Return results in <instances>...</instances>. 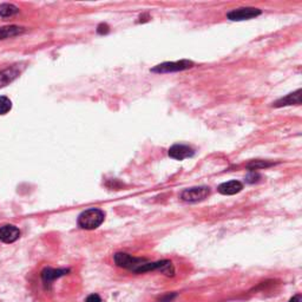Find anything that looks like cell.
Wrapping results in <instances>:
<instances>
[{
    "label": "cell",
    "instance_id": "1",
    "mask_svg": "<svg viewBox=\"0 0 302 302\" xmlns=\"http://www.w3.org/2000/svg\"><path fill=\"white\" fill-rule=\"evenodd\" d=\"M113 260H115V263L118 267L124 268V269L130 270V272L136 273V274L159 270L167 276L175 275V268H173L172 261L169 260L150 262L145 260V259L131 256L127 253H117L113 256Z\"/></svg>",
    "mask_w": 302,
    "mask_h": 302
},
{
    "label": "cell",
    "instance_id": "2",
    "mask_svg": "<svg viewBox=\"0 0 302 302\" xmlns=\"http://www.w3.org/2000/svg\"><path fill=\"white\" fill-rule=\"evenodd\" d=\"M105 214L103 210L97 209V208H91V209L83 212L78 217V226L82 229L85 230H93L98 228L104 222Z\"/></svg>",
    "mask_w": 302,
    "mask_h": 302
},
{
    "label": "cell",
    "instance_id": "3",
    "mask_svg": "<svg viewBox=\"0 0 302 302\" xmlns=\"http://www.w3.org/2000/svg\"><path fill=\"white\" fill-rule=\"evenodd\" d=\"M194 67V62L188 61V59H182L177 62H165L162 64L156 65L155 67L151 69V72L153 73H172L178 72V71L189 70Z\"/></svg>",
    "mask_w": 302,
    "mask_h": 302
},
{
    "label": "cell",
    "instance_id": "4",
    "mask_svg": "<svg viewBox=\"0 0 302 302\" xmlns=\"http://www.w3.org/2000/svg\"><path fill=\"white\" fill-rule=\"evenodd\" d=\"M210 195L209 187H193L183 190L181 194V198L184 202L196 203V202L204 201Z\"/></svg>",
    "mask_w": 302,
    "mask_h": 302
},
{
    "label": "cell",
    "instance_id": "5",
    "mask_svg": "<svg viewBox=\"0 0 302 302\" xmlns=\"http://www.w3.org/2000/svg\"><path fill=\"white\" fill-rule=\"evenodd\" d=\"M262 13L261 10L255 7H241L230 11L227 13V18L232 22H242L249 21V19L256 18Z\"/></svg>",
    "mask_w": 302,
    "mask_h": 302
},
{
    "label": "cell",
    "instance_id": "6",
    "mask_svg": "<svg viewBox=\"0 0 302 302\" xmlns=\"http://www.w3.org/2000/svg\"><path fill=\"white\" fill-rule=\"evenodd\" d=\"M169 156L176 161H183V159L193 157L195 151L192 147L186 144H173L168 151Z\"/></svg>",
    "mask_w": 302,
    "mask_h": 302
},
{
    "label": "cell",
    "instance_id": "7",
    "mask_svg": "<svg viewBox=\"0 0 302 302\" xmlns=\"http://www.w3.org/2000/svg\"><path fill=\"white\" fill-rule=\"evenodd\" d=\"M21 236V230L12 224H5L0 227V241L4 243H13Z\"/></svg>",
    "mask_w": 302,
    "mask_h": 302
},
{
    "label": "cell",
    "instance_id": "8",
    "mask_svg": "<svg viewBox=\"0 0 302 302\" xmlns=\"http://www.w3.org/2000/svg\"><path fill=\"white\" fill-rule=\"evenodd\" d=\"M243 189V184L240 181H229V182H224L218 186L217 192L222 194V195H227V196H232L236 195Z\"/></svg>",
    "mask_w": 302,
    "mask_h": 302
},
{
    "label": "cell",
    "instance_id": "9",
    "mask_svg": "<svg viewBox=\"0 0 302 302\" xmlns=\"http://www.w3.org/2000/svg\"><path fill=\"white\" fill-rule=\"evenodd\" d=\"M301 104V89L296 90L295 92L289 93L286 97H282V98L276 101L273 107L274 108H282V107H288V105H300Z\"/></svg>",
    "mask_w": 302,
    "mask_h": 302
},
{
    "label": "cell",
    "instance_id": "10",
    "mask_svg": "<svg viewBox=\"0 0 302 302\" xmlns=\"http://www.w3.org/2000/svg\"><path fill=\"white\" fill-rule=\"evenodd\" d=\"M69 269H52V268H46L42 272V279L45 283H51L55 281L56 279L61 278V276L67 274Z\"/></svg>",
    "mask_w": 302,
    "mask_h": 302
},
{
    "label": "cell",
    "instance_id": "11",
    "mask_svg": "<svg viewBox=\"0 0 302 302\" xmlns=\"http://www.w3.org/2000/svg\"><path fill=\"white\" fill-rule=\"evenodd\" d=\"M25 32V28L21 26H5L0 27V41L7 38H12V37L19 36L22 33Z\"/></svg>",
    "mask_w": 302,
    "mask_h": 302
},
{
    "label": "cell",
    "instance_id": "12",
    "mask_svg": "<svg viewBox=\"0 0 302 302\" xmlns=\"http://www.w3.org/2000/svg\"><path fill=\"white\" fill-rule=\"evenodd\" d=\"M19 75L18 70L16 67H11V69L4 70L0 72V87L6 86L11 82L14 81Z\"/></svg>",
    "mask_w": 302,
    "mask_h": 302
},
{
    "label": "cell",
    "instance_id": "13",
    "mask_svg": "<svg viewBox=\"0 0 302 302\" xmlns=\"http://www.w3.org/2000/svg\"><path fill=\"white\" fill-rule=\"evenodd\" d=\"M19 12V8L12 4H1L0 5V16L1 17H12Z\"/></svg>",
    "mask_w": 302,
    "mask_h": 302
},
{
    "label": "cell",
    "instance_id": "14",
    "mask_svg": "<svg viewBox=\"0 0 302 302\" xmlns=\"http://www.w3.org/2000/svg\"><path fill=\"white\" fill-rule=\"evenodd\" d=\"M272 165H274V163H273V162L260 161V159H258V161H252V162H250V163L247 165V168L249 170H252V172H254V170L263 169V168L272 167Z\"/></svg>",
    "mask_w": 302,
    "mask_h": 302
},
{
    "label": "cell",
    "instance_id": "15",
    "mask_svg": "<svg viewBox=\"0 0 302 302\" xmlns=\"http://www.w3.org/2000/svg\"><path fill=\"white\" fill-rule=\"evenodd\" d=\"M12 108V103L10 99L5 96H0V115H6Z\"/></svg>",
    "mask_w": 302,
    "mask_h": 302
},
{
    "label": "cell",
    "instance_id": "16",
    "mask_svg": "<svg viewBox=\"0 0 302 302\" xmlns=\"http://www.w3.org/2000/svg\"><path fill=\"white\" fill-rule=\"evenodd\" d=\"M85 302H103L102 301L101 296L98 294H91L90 296H87V299L85 300Z\"/></svg>",
    "mask_w": 302,
    "mask_h": 302
},
{
    "label": "cell",
    "instance_id": "17",
    "mask_svg": "<svg viewBox=\"0 0 302 302\" xmlns=\"http://www.w3.org/2000/svg\"><path fill=\"white\" fill-rule=\"evenodd\" d=\"M288 302H302V298H301V295H300V294H298V295L293 296V298L290 299V300H289Z\"/></svg>",
    "mask_w": 302,
    "mask_h": 302
}]
</instances>
